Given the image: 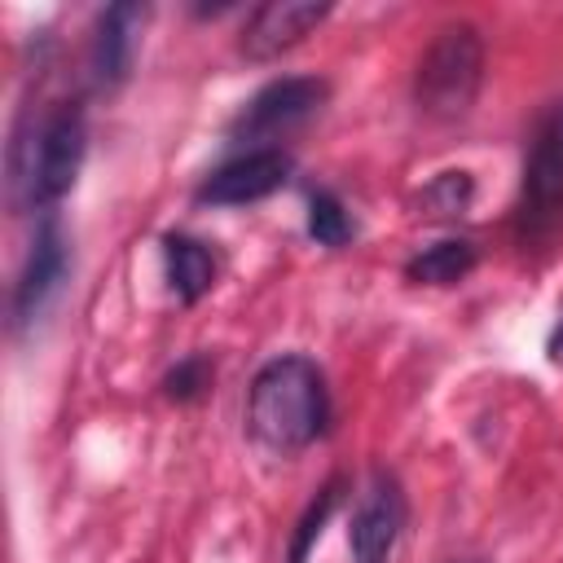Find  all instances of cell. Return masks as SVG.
<instances>
[{
    "mask_svg": "<svg viewBox=\"0 0 563 563\" xmlns=\"http://www.w3.org/2000/svg\"><path fill=\"white\" fill-rule=\"evenodd\" d=\"M325 422H330L325 374L308 356L290 352L260 365L246 396V427L268 453L308 449L312 440H321Z\"/></svg>",
    "mask_w": 563,
    "mask_h": 563,
    "instance_id": "cell-1",
    "label": "cell"
},
{
    "mask_svg": "<svg viewBox=\"0 0 563 563\" xmlns=\"http://www.w3.org/2000/svg\"><path fill=\"white\" fill-rule=\"evenodd\" d=\"M79 167H84V114L70 106H57L31 128V136L13 141V185L26 207H53L57 198H66Z\"/></svg>",
    "mask_w": 563,
    "mask_h": 563,
    "instance_id": "cell-2",
    "label": "cell"
},
{
    "mask_svg": "<svg viewBox=\"0 0 563 563\" xmlns=\"http://www.w3.org/2000/svg\"><path fill=\"white\" fill-rule=\"evenodd\" d=\"M479 79H484L479 31L466 26V22H453L427 44V53L418 62V75H413V101L427 119L449 123V119H462L475 106Z\"/></svg>",
    "mask_w": 563,
    "mask_h": 563,
    "instance_id": "cell-3",
    "label": "cell"
},
{
    "mask_svg": "<svg viewBox=\"0 0 563 563\" xmlns=\"http://www.w3.org/2000/svg\"><path fill=\"white\" fill-rule=\"evenodd\" d=\"M519 246H545L563 233V106H554L523 163V194L515 211Z\"/></svg>",
    "mask_w": 563,
    "mask_h": 563,
    "instance_id": "cell-4",
    "label": "cell"
},
{
    "mask_svg": "<svg viewBox=\"0 0 563 563\" xmlns=\"http://www.w3.org/2000/svg\"><path fill=\"white\" fill-rule=\"evenodd\" d=\"M330 88L325 79L317 75H286V79H273L268 88H260L233 119V136H246V141H273L290 128H299L303 119H312L321 106H325Z\"/></svg>",
    "mask_w": 563,
    "mask_h": 563,
    "instance_id": "cell-5",
    "label": "cell"
},
{
    "mask_svg": "<svg viewBox=\"0 0 563 563\" xmlns=\"http://www.w3.org/2000/svg\"><path fill=\"white\" fill-rule=\"evenodd\" d=\"M290 176V154L273 150V145H255L229 163H220L202 185H198V202L211 207H246L260 202L268 194H277Z\"/></svg>",
    "mask_w": 563,
    "mask_h": 563,
    "instance_id": "cell-6",
    "label": "cell"
},
{
    "mask_svg": "<svg viewBox=\"0 0 563 563\" xmlns=\"http://www.w3.org/2000/svg\"><path fill=\"white\" fill-rule=\"evenodd\" d=\"M400 528H405V493L387 471H374V479L356 497L352 528H347L352 559L356 563H387Z\"/></svg>",
    "mask_w": 563,
    "mask_h": 563,
    "instance_id": "cell-7",
    "label": "cell"
},
{
    "mask_svg": "<svg viewBox=\"0 0 563 563\" xmlns=\"http://www.w3.org/2000/svg\"><path fill=\"white\" fill-rule=\"evenodd\" d=\"M325 18H330V4H317V0H273V4H260L246 18V26H242V53L255 57V62L282 57L286 48L303 44Z\"/></svg>",
    "mask_w": 563,
    "mask_h": 563,
    "instance_id": "cell-8",
    "label": "cell"
},
{
    "mask_svg": "<svg viewBox=\"0 0 563 563\" xmlns=\"http://www.w3.org/2000/svg\"><path fill=\"white\" fill-rule=\"evenodd\" d=\"M66 277V238L57 224H44L31 242V255L18 273V286H13V325H26L44 312V303L57 295Z\"/></svg>",
    "mask_w": 563,
    "mask_h": 563,
    "instance_id": "cell-9",
    "label": "cell"
},
{
    "mask_svg": "<svg viewBox=\"0 0 563 563\" xmlns=\"http://www.w3.org/2000/svg\"><path fill=\"white\" fill-rule=\"evenodd\" d=\"M141 22H145V9H136V4H114L97 22V35H92V75L106 88H114V84L128 79L132 57H136Z\"/></svg>",
    "mask_w": 563,
    "mask_h": 563,
    "instance_id": "cell-10",
    "label": "cell"
},
{
    "mask_svg": "<svg viewBox=\"0 0 563 563\" xmlns=\"http://www.w3.org/2000/svg\"><path fill=\"white\" fill-rule=\"evenodd\" d=\"M163 264H167V282H172L180 303H198L216 282V260L198 238L172 233L163 242Z\"/></svg>",
    "mask_w": 563,
    "mask_h": 563,
    "instance_id": "cell-11",
    "label": "cell"
},
{
    "mask_svg": "<svg viewBox=\"0 0 563 563\" xmlns=\"http://www.w3.org/2000/svg\"><path fill=\"white\" fill-rule=\"evenodd\" d=\"M475 268V246L471 242H435V246H427L422 255H413L409 260V277L413 282H427V286H453V282H462L466 273Z\"/></svg>",
    "mask_w": 563,
    "mask_h": 563,
    "instance_id": "cell-12",
    "label": "cell"
},
{
    "mask_svg": "<svg viewBox=\"0 0 563 563\" xmlns=\"http://www.w3.org/2000/svg\"><path fill=\"white\" fill-rule=\"evenodd\" d=\"M308 233L321 242V246H343L352 238V220L343 211V202L334 194H312V207H308Z\"/></svg>",
    "mask_w": 563,
    "mask_h": 563,
    "instance_id": "cell-13",
    "label": "cell"
},
{
    "mask_svg": "<svg viewBox=\"0 0 563 563\" xmlns=\"http://www.w3.org/2000/svg\"><path fill=\"white\" fill-rule=\"evenodd\" d=\"M444 216H453V211H462L466 207V198H471V185H466V176L462 172H449L444 180H435L431 185V194H427Z\"/></svg>",
    "mask_w": 563,
    "mask_h": 563,
    "instance_id": "cell-14",
    "label": "cell"
},
{
    "mask_svg": "<svg viewBox=\"0 0 563 563\" xmlns=\"http://www.w3.org/2000/svg\"><path fill=\"white\" fill-rule=\"evenodd\" d=\"M198 378H202V365L189 361V365H180V369L167 378V391H172V396H194V391H198Z\"/></svg>",
    "mask_w": 563,
    "mask_h": 563,
    "instance_id": "cell-15",
    "label": "cell"
},
{
    "mask_svg": "<svg viewBox=\"0 0 563 563\" xmlns=\"http://www.w3.org/2000/svg\"><path fill=\"white\" fill-rule=\"evenodd\" d=\"M550 356L563 365V321H559V330H554V339H550Z\"/></svg>",
    "mask_w": 563,
    "mask_h": 563,
    "instance_id": "cell-16",
    "label": "cell"
}]
</instances>
